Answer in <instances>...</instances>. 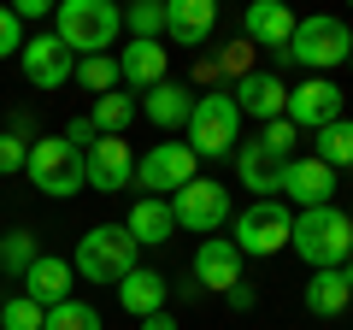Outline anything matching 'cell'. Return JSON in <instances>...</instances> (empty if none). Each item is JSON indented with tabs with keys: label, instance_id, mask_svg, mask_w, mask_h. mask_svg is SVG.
<instances>
[{
	"label": "cell",
	"instance_id": "cell-36",
	"mask_svg": "<svg viewBox=\"0 0 353 330\" xmlns=\"http://www.w3.org/2000/svg\"><path fill=\"white\" fill-rule=\"evenodd\" d=\"M65 142H71L77 153H83V148H94V124H88V118H71V124H65Z\"/></svg>",
	"mask_w": 353,
	"mask_h": 330
},
{
	"label": "cell",
	"instance_id": "cell-4",
	"mask_svg": "<svg viewBox=\"0 0 353 330\" xmlns=\"http://www.w3.org/2000/svg\"><path fill=\"white\" fill-rule=\"evenodd\" d=\"M353 53V30L341 24V18H330V12H318V18H301L294 24V36H289V48H277V59L283 65H306V71H330V65H341Z\"/></svg>",
	"mask_w": 353,
	"mask_h": 330
},
{
	"label": "cell",
	"instance_id": "cell-27",
	"mask_svg": "<svg viewBox=\"0 0 353 330\" xmlns=\"http://www.w3.org/2000/svg\"><path fill=\"white\" fill-rule=\"evenodd\" d=\"M36 260H41V248H36L30 230H6V236H0V271H6V278H24Z\"/></svg>",
	"mask_w": 353,
	"mask_h": 330
},
{
	"label": "cell",
	"instance_id": "cell-1",
	"mask_svg": "<svg viewBox=\"0 0 353 330\" xmlns=\"http://www.w3.org/2000/svg\"><path fill=\"white\" fill-rule=\"evenodd\" d=\"M289 248H294L312 271H341V260L353 254V218L341 213L336 201H330V206H312V213H294Z\"/></svg>",
	"mask_w": 353,
	"mask_h": 330
},
{
	"label": "cell",
	"instance_id": "cell-29",
	"mask_svg": "<svg viewBox=\"0 0 353 330\" xmlns=\"http://www.w3.org/2000/svg\"><path fill=\"white\" fill-rule=\"evenodd\" d=\"M77 83L94 89V95H112L124 77H118V59H112V53H94V59H77Z\"/></svg>",
	"mask_w": 353,
	"mask_h": 330
},
{
	"label": "cell",
	"instance_id": "cell-17",
	"mask_svg": "<svg viewBox=\"0 0 353 330\" xmlns=\"http://www.w3.org/2000/svg\"><path fill=\"white\" fill-rule=\"evenodd\" d=\"M294 24H301V18H294L289 6H283V0H253V6H248V18H241V36L277 53V48H289Z\"/></svg>",
	"mask_w": 353,
	"mask_h": 330
},
{
	"label": "cell",
	"instance_id": "cell-32",
	"mask_svg": "<svg viewBox=\"0 0 353 330\" xmlns=\"http://www.w3.org/2000/svg\"><path fill=\"white\" fill-rule=\"evenodd\" d=\"M30 165V142L12 136V130H0V177H18Z\"/></svg>",
	"mask_w": 353,
	"mask_h": 330
},
{
	"label": "cell",
	"instance_id": "cell-8",
	"mask_svg": "<svg viewBox=\"0 0 353 330\" xmlns=\"http://www.w3.org/2000/svg\"><path fill=\"white\" fill-rule=\"evenodd\" d=\"M171 218H176V230H189V236H218V230L230 224V189L224 183H212V177H194V183H183V189L171 195Z\"/></svg>",
	"mask_w": 353,
	"mask_h": 330
},
{
	"label": "cell",
	"instance_id": "cell-15",
	"mask_svg": "<svg viewBox=\"0 0 353 330\" xmlns=\"http://www.w3.org/2000/svg\"><path fill=\"white\" fill-rule=\"evenodd\" d=\"M230 283H241V254L230 236H206L201 254H194V289H218L224 295Z\"/></svg>",
	"mask_w": 353,
	"mask_h": 330
},
{
	"label": "cell",
	"instance_id": "cell-26",
	"mask_svg": "<svg viewBox=\"0 0 353 330\" xmlns=\"http://www.w3.org/2000/svg\"><path fill=\"white\" fill-rule=\"evenodd\" d=\"M318 165H330V171H347L353 165V118H336V124L318 130Z\"/></svg>",
	"mask_w": 353,
	"mask_h": 330
},
{
	"label": "cell",
	"instance_id": "cell-33",
	"mask_svg": "<svg viewBox=\"0 0 353 330\" xmlns=\"http://www.w3.org/2000/svg\"><path fill=\"white\" fill-rule=\"evenodd\" d=\"M259 148H265V153H277V159H294V124H289V118H277V124H265Z\"/></svg>",
	"mask_w": 353,
	"mask_h": 330
},
{
	"label": "cell",
	"instance_id": "cell-23",
	"mask_svg": "<svg viewBox=\"0 0 353 330\" xmlns=\"http://www.w3.org/2000/svg\"><path fill=\"white\" fill-rule=\"evenodd\" d=\"M118 77H124L130 89H141V95L159 89V83H165V48H159V41H130L124 59H118Z\"/></svg>",
	"mask_w": 353,
	"mask_h": 330
},
{
	"label": "cell",
	"instance_id": "cell-30",
	"mask_svg": "<svg viewBox=\"0 0 353 330\" xmlns=\"http://www.w3.org/2000/svg\"><path fill=\"white\" fill-rule=\"evenodd\" d=\"M124 24L136 30V41H159L165 36V6L159 0H136V6L124 12Z\"/></svg>",
	"mask_w": 353,
	"mask_h": 330
},
{
	"label": "cell",
	"instance_id": "cell-28",
	"mask_svg": "<svg viewBox=\"0 0 353 330\" xmlns=\"http://www.w3.org/2000/svg\"><path fill=\"white\" fill-rule=\"evenodd\" d=\"M41 330H101V313L88 301H59V307H48V318H41Z\"/></svg>",
	"mask_w": 353,
	"mask_h": 330
},
{
	"label": "cell",
	"instance_id": "cell-31",
	"mask_svg": "<svg viewBox=\"0 0 353 330\" xmlns=\"http://www.w3.org/2000/svg\"><path fill=\"white\" fill-rule=\"evenodd\" d=\"M41 318L48 313H41L30 295H12V301L0 307V330H41Z\"/></svg>",
	"mask_w": 353,
	"mask_h": 330
},
{
	"label": "cell",
	"instance_id": "cell-9",
	"mask_svg": "<svg viewBox=\"0 0 353 330\" xmlns=\"http://www.w3.org/2000/svg\"><path fill=\"white\" fill-rule=\"evenodd\" d=\"M194 153H189V142H153L148 153L136 159V183L148 195H159V201H171L183 183H194Z\"/></svg>",
	"mask_w": 353,
	"mask_h": 330
},
{
	"label": "cell",
	"instance_id": "cell-13",
	"mask_svg": "<svg viewBox=\"0 0 353 330\" xmlns=\"http://www.w3.org/2000/svg\"><path fill=\"white\" fill-rule=\"evenodd\" d=\"M230 101H236V113L277 124L283 106H289V83H283V77H271V71H241L236 89H230Z\"/></svg>",
	"mask_w": 353,
	"mask_h": 330
},
{
	"label": "cell",
	"instance_id": "cell-25",
	"mask_svg": "<svg viewBox=\"0 0 353 330\" xmlns=\"http://www.w3.org/2000/svg\"><path fill=\"white\" fill-rule=\"evenodd\" d=\"M136 113L141 106L130 101V95H94V113H88V124H94V136H124L130 124H136Z\"/></svg>",
	"mask_w": 353,
	"mask_h": 330
},
{
	"label": "cell",
	"instance_id": "cell-40",
	"mask_svg": "<svg viewBox=\"0 0 353 330\" xmlns=\"http://www.w3.org/2000/svg\"><path fill=\"white\" fill-rule=\"evenodd\" d=\"M347 65H353V53H347Z\"/></svg>",
	"mask_w": 353,
	"mask_h": 330
},
{
	"label": "cell",
	"instance_id": "cell-14",
	"mask_svg": "<svg viewBox=\"0 0 353 330\" xmlns=\"http://www.w3.org/2000/svg\"><path fill=\"white\" fill-rule=\"evenodd\" d=\"M277 195H289L301 213H312V206H330V195H336V171H330V165H318V159H289V165H283Z\"/></svg>",
	"mask_w": 353,
	"mask_h": 330
},
{
	"label": "cell",
	"instance_id": "cell-12",
	"mask_svg": "<svg viewBox=\"0 0 353 330\" xmlns=\"http://www.w3.org/2000/svg\"><path fill=\"white\" fill-rule=\"evenodd\" d=\"M283 118H289L294 130H324V124H336V118H347V113H341V89L330 83V77H306V83H294V89H289Z\"/></svg>",
	"mask_w": 353,
	"mask_h": 330
},
{
	"label": "cell",
	"instance_id": "cell-3",
	"mask_svg": "<svg viewBox=\"0 0 353 330\" xmlns=\"http://www.w3.org/2000/svg\"><path fill=\"white\" fill-rule=\"evenodd\" d=\"M136 242H130L124 224H94L77 236V254H71V271L83 283H124L136 271Z\"/></svg>",
	"mask_w": 353,
	"mask_h": 330
},
{
	"label": "cell",
	"instance_id": "cell-21",
	"mask_svg": "<svg viewBox=\"0 0 353 330\" xmlns=\"http://www.w3.org/2000/svg\"><path fill=\"white\" fill-rule=\"evenodd\" d=\"M141 113L153 118V130H189L194 95L183 89V83H171V77H165L159 89H148V101H141Z\"/></svg>",
	"mask_w": 353,
	"mask_h": 330
},
{
	"label": "cell",
	"instance_id": "cell-19",
	"mask_svg": "<svg viewBox=\"0 0 353 330\" xmlns=\"http://www.w3.org/2000/svg\"><path fill=\"white\" fill-rule=\"evenodd\" d=\"M124 230H130V242H136V248H159V242H171V236H176L171 201H159V195H141V201L130 206Z\"/></svg>",
	"mask_w": 353,
	"mask_h": 330
},
{
	"label": "cell",
	"instance_id": "cell-34",
	"mask_svg": "<svg viewBox=\"0 0 353 330\" xmlns=\"http://www.w3.org/2000/svg\"><path fill=\"white\" fill-rule=\"evenodd\" d=\"M24 53V24L12 18V6H0V59H12Z\"/></svg>",
	"mask_w": 353,
	"mask_h": 330
},
{
	"label": "cell",
	"instance_id": "cell-11",
	"mask_svg": "<svg viewBox=\"0 0 353 330\" xmlns=\"http://www.w3.org/2000/svg\"><path fill=\"white\" fill-rule=\"evenodd\" d=\"M83 183L101 195H118L136 183V153L124 136H94V148H83Z\"/></svg>",
	"mask_w": 353,
	"mask_h": 330
},
{
	"label": "cell",
	"instance_id": "cell-6",
	"mask_svg": "<svg viewBox=\"0 0 353 330\" xmlns=\"http://www.w3.org/2000/svg\"><path fill=\"white\" fill-rule=\"evenodd\" d=\"M30 183H36L41 195H53V201H71V195H83L88 183H83V153L71 148L65 136H41V142H30Z\"/></svg>",
	"mask_w": 353,
	"mask_h": 330
},
{
	"label": "cell",
	"instance_id": "cell-41",
	"mask_svg": "<svg viewBox=\"0 0 353 330\" xmlns=\"http://www.w3.org/2000/svg\"><path fill=\"white\" fill-rule=\"evenodd\" d=\"M347 218H353V213H347Z\"/></svg>",
	"mask_w": 353,
	"mask_h": 330
},
{
	"label": "cell",
	"instance_id": "cell-35",
	"mask_svg": "<svg viewBox=\"0 0 353 330\" xmlns=\"http://www.w3.org/2000/svg\"><path fill=\"white\" fill-rule=\"evenodd\" d=\"M224 301H230V313H253V307H259V295H253V283H230Z\"/></svg>",
	"mask_w": 353,
	"mask_h": 330
},
{
	"label": "cell",
	"instance_id": "cell-7",
	"mask_svg": "<svg viewBox=\"0 0 353 330\" xmlns=\"http://www.w3.org/2000/svg\"><path fill=\"white\" fill-rule=\"evenodd\" d=\"M289 230H294V213L283 201H253L248 213H236V254L241 260H271L289 248Z\"/></svg>",
	"mask_w": 353,
	"mask_h": 330
},
{
	"label": "cell",
	"instance_id": "cell-16",
	"mask_svg": "<svg viewBox=\"0 0 353 330\" xmlns=\"http://www.w3.org/2000/svg\"><path fill=\"white\" fill-rule=\"evenodd\" d=\"M212 24H218L212 0H171V6H165V36H171L176 48H206Z\"/></svg>",
	"mask_w": 353,
	"mask_h": 330
},
{
	"label": "cell",
	"instance_id": "cell-18",
	"mask_svg": "<svg viewBox=\"0 0 353 330\" xmlns=\"http://www.w3.org/2000/svg\"><path fill=\"white\" fill-rule=\"evenodd\" d=\"M71 283H77V271H71V260H59V254H41L36 266L24 271V295L48 313V307H59V301H71Z\"/></svg>",
	"mask_w": 353,
	"mask_h": 330
},
{
	"label": "cell",
	"instance_id": "cell-2",
	"mask_svg": "<svg viewBox=\"0 0 353 330\" xmlns=\"http://www.w3.org/2000/svg\"><path fill=\"white\" fill-rule=\"evenodd\" d=\"M124 30V12H118L112 0H59V12H53V36L77 53V59H94L106 53Z\"/></svg>",
	"mask_w": 353,
	"mask_h": 330
},
{
	"label": "cell",
	"instance_id": "cell-5",
	"mask_svg": "<svg viewBox=\"0 0 353 330\" xmlns=\"http://www.w3.org/2000/svg\"><path fill=\"white\" fill-rule=\"evenodd\" d=\"M241 142V113L230 95H194V113H189V153L194 159H224L236 153Z\"/></svg>",
	"mask_w": 353,
	"mask_h": 330
},
{
	"label": "cell",
	"instance_id": "cell-20",
	"mask_svg": "<svg viewBox=\"0 0 353 330\" xmlns=\"http://www.w3.org/2000/svg\"><path fill=\"white\" fill-rule=\"evenodd\" d=\"M165 295H171V283H165L159 271H148V266H136L124 283H118V307H124V313H136V318L165 313Z\"/></svg>",
	"mask_w": 353,
	"mask_h": 330
},
{
	"label": "cell",
	"instance_id": "cell-37",
	"mask_svg": "<svg viewBox=\"0 0 353 330\" xmlns=\"http://www.w3.org/2000/svg\"><path fill=\"white\" fill-rule=\"evenodd\" d=\"M12 18H18V24H36V18H53V6H48V0H18Z\"/></svg>",
	"mask_w": 353,
	"mask_h": 330
},
{
	"label": "cell",
	"instance_id": "cell-10",
	"mask_svg": "<svg viewBox=\"0 0 353 330\" xmlns=\"http://www.w3.org/2000/svg\"><path fill=\"white\" fill-rule=\"evenodd\" d=\"M18 65H24V77H30V89H41V95H59L65 83L77 77V53L65 48L59 36H24V53H18Z\"/></svg>",
	"mask_w": 353,
	"mask_h": 330
},
{
	"label": "cell",
	"instance_id": "cell-22",
	"mask_svg": "<svg viewBox=\"0 0 353 330\" xmlns=\"http://www.w3.org/2000/svg\"><path fill=\"white\" fill-rule=\"evenodd\" d=\"M283 165H289V159H277V153H265L259 142H248V148H236V171H241V183H248V189H259V201H277Z\"/></svg>",
	"mask_w": 353,
	"mask_h": 330
},
{
	"label": "cell",
	"instance_id": "cell-39",
	"mask_svg": "<svg viewBox=\"0 0 353 330\" xmlns=\"http://www.w3.org/2000/svg\"><path fill=\"white\" fill-rule=\"evenodd\" d=\"M341 283H347V289H353V254L341 260Z\"/></svg>",
	"mask_w": 353,
	"mask_h": 330
},
{
	"label": "cell",
	"instance_id": "cell-38",
	"mask_svg": "<svg viewBox=\"0 0 353 330\" xmlns=\"http://www.w3.org/2000/svg\"><path fill=\"white\" fill-rule=\"evenodd\" d=\"M141 330H176V318L171 313H153V318H141Z\"/></svg>",
	"mask_w": 353,
	"mask_h": 330
},
{
	"label": "cell",
	"instance_id": "cell-24",
	"mask_svg": "<svg viewBox=\"0 0 353 330\" xmlns=\"http://www.w3.org/2000/svg\"><path fill=\"white\" fill-rule=\"evenodd\" d=\"M353 307V289L341 283V271H312L306 278V313L312 318H341Z\"/></svg>",
	"mask_w": 353,
	"mask_h": 330
}]
</instances>
